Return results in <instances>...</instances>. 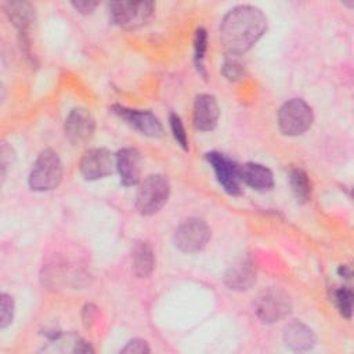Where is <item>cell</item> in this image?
<instances>
[{
    "label": "cell",
    "instance_id": "cell-1",
    "mask_svg": "<svg viewBox=\"0 0 354 354\" xmlns=\"http://www.w3.org/2000/svg\"><path fill=\"white\" fill-rule=\"evenodd\" d=\"M267 17L254 6H238L230 10L220 25V41L227 53H246L266 32Z\"/></svg>",
    "mask_w": 354,
    "mask_h": 354
},
{
    "label": "cell",
    "instance_id": "cell-2",
    "mask_svg": "<svg viewBox=\"0 0 354 354\" xmlns=\"http://www.w3.org/2000/svg\"><path fill=\"white\" fill-rule=\"evenodd\" d=\"M170 184L162 174H151L145 177L136 194V209L142 216L158 213L169 199Z\"/></svg>",
    "mask_w": 354,
    "mask_h": 354
},
{
    "label": "cell",
    "instance_id": "cell-3",
    "mask_svg": "<svg viewBox=\"0 0 354 354\" xmlns=\"http://www.w3.org/2000/svg\"><path fill=\"white\" fill-rule=\"evenodd\" d=\"M62 178V163L58 153L50 148L36 158L29 174V187L35 191H50L58 187Z\"/></svg>",
    "mask_w": 354,
    "mask_h": 354
},
{
    "label": "cell",
    "instance_id": "cell-4",
    "mask_svg": "<svg viewBox=\"0 0 354 354\" xmlns=\"http://www.w3.org/2000/svg\"><path fill=\"white\" fill-rule=\"evenodd\" d=\"M314 115L311 106L301 98L286 101L278 111V126L285 136H301L313 124Z\"/></svg>",
    "mask_w": 354,
    "mask_h": 354
},
{
    "label": "cell",
    "instance_id": "cell-5",
    "mask_svg": "<svg viewBox=\"0 0 354 354\" xmlns=\"http://www.w3.org/2000/svg\"><path fill=\"white\" fill-rule=\"evenodd\" d=\"M108 8L112 24L129 30L145 25L153 12L151 1H112Z\"/></svg>",
    "mask_w": 354,
    "mask_h": 354
},
{
    "label": "cell",
    "instance_id": "cell-6",
    "mask_svg": "<svg viewBox=\"0 0 354 354\" xmlns=\"http://www.w3.org/2000/svg\"><path fill=\"white\" fill-rule=\"evenodd\" d=\"M253 307L259 319L266 324H272L290 313L292 301L285 290L279 288H268L259 293Z\"/></svg>",
    "mask_w": 354,
    "mask_h": 354
},
{
    "label": "cell",
    "instance_id": "cell-7",
    "mask_svg": "<svg viewBox=\"0 0 354 354\" xmlns=\"http://www.w3.org/2000/svg\"><path fill=\"white\" fill-rule=\"evenodd\" d=\"M212 231L202 218H188L183 221L174 232V245L184 253L201 252L209 242Z\"/></svg>",
    "mask_w": 354,
    "mask_h": 354
},
{
    "label": "cell",
    "instance_id": "cell-8",
    "mask_svg": "<svg viewBox=\"0 0 354 354\" xmlns=\"http://www.w3.org/2000/svg\"><path fill=\"white\" fill-rule=\"evenodd\" d=\"M116 169V158L105 148L87 149L79 162V170L86 180L104 178Z\"/></svg>",
    "mask_w": 354,
    "mask_h": 354
},
{
    "label": "cell",
    "instance_id": "cell-9",
    "mask_svg": "<svg viewBox=\"0 0 354 354\" xmlns=\"http://www.w3.org/2000/svg\"><path fill=\"white\" fill-rule=\"evenodd\" d=\"M95 120L84 108H75L69 112L64 123V133L73 145H84L94 136Z\"/></svg>",
    "mask_w": 354,
    "mask_h": 354
},
{
    "label": "cell",
    "instance_id": "cell-10",
    "mask_svg": "<svg viewBox=\"0 0 354 354\" xmlns=\"http://www.w3.org/2000/svg\"><path fill=\"white\" fill-rule=\"evenodd\" d=\"M206 160L214 170L216 178L223 189L230 195H238L241 192L239 166L220 152L206 153Z\"/></svg>",
    "mask_w": 354,
    "mask_h": 354
},
{
    "label": "cell",
    "instance_id": "cell-11",
    "mask_svg": "<svg viewBox=\"0 0 354 354\" xmlns=\"http://www.w3.org/2000/svg\"><path fill=\"white\" fill-rule=\"evenodd\" d=\"M112 111L120 116L123 120H126L127 124L138 130L141 134L158 138L163 134V126L159 122V119L149 111H138V109H130L122 105H113Z\"/></svg>",
    "mask_w": 354,
    "mask_h": 354
},
{
    "label": "cell",
    "instance_id": "cell-12",
    "mask_svg": "<svg viewBox=\"0 0 354 354\" xmlns=\"http://www.w3.org/2000/svg\"><path fill=\"white\" fill-rule=\"evenodd\" d=\"M256 266L249 257L235 260L224 274V283L231 290H248L256 282Z\"/></svg>",
    "mask_w": 354,
    "mask_h": 354
},
{
    "label": "cell",
    "instance_id": "cell-13",
    "mask_svg": "<svg viewBox=\"0 0 354 354\" xmlns=\"http://www.w3.org/2000/svg\"><path fill=\"white\" fill-rule=\"evenodd\" d=\"M116 170L123 185L131 187L141 180V153L136 148H123L116 155Z\"/></svg>",
    "mask_w": 354,
    "mask_h": 354
},
{
    "label": "cell",
    "instance_id": "cell-14",
    "mask_svg": "<svg viewBox=\"0 0 354 354\" xmlns=\"http://www.w3.org/2000/svg\"><path fill=\"white\" fill-rule=\"evenodd\" d=\"M220 109L217 100L210 94H199L194 102V126L201 131H210L216 127Z\"/></svg>",
    "mask_w": 354,
    "mask_h": 354
},
{
    "label": "cell",
    "instance_id": "cell-15",
    "mask_svg": "<svg viewBox=\"0 0 354 354\" xmlns=\"http://www.w3.org/2000/svg\"><path fill=\"white\" fill-rule=\"evenodd\" d=\"M283 343L295 351H307L315 344V333L300 321H292L283 328Z\"/></svg>",
    "mask_w": 354,
    "mask_h": 354
},
{
    "label": "cell",
    "instance_id": "cell-16",
    "mask_svg": "<svg viewBox=\"0 0 354 354\" xmlns=\"http://www.w3.org/2000/svg\"><path fill=\"white\" fill-rule=\"evenodd\" d=\"M241 183L257 191H268L274 187V176L271 170L260 163H245L239 167Z\"/></svg>",
    "mask_w": 354,
    "mask_h": 354
},
{
    "label": "cell",
    "instance_id": "cell-17",
    "mask_svg": "<svg viewBox=\"0 0 354 354\" xmlns=\"http://www.w3.org/2000/svg\"><path fill=\"white\" fill-rule=\"evenodd\" d=\"M153 266H155V257H153L152 246L145 241L137 242L131 252L133 272L138 278H147L153 271Z\"/></svg>",
    "mask_w": 354,
    "mask_h": 354
},
{
    "label": "cell",
    "instance_id": "cell-18",
    "mask_svg": "<svg viewBox=\"0 0 354 354\" xmlns=\"http://www.w3.org/2000/svg\"><path fill=\"white\" fill-rule=\"evenodd\" d=\"M6 12L8 14L11 22L19 29L21 33H25L30 26L35 18V10L29 3L12 1L6 4Z\"/></svg>",
    "mask_w": 354,
    "mask_h": 354
},
{
    "label": "cell",
    "instance_id": "cell-19",
    "mask_svg": "<svg viewBox=\"0 0 354 354\" xmlns=\"http://www.w3.org/2000/svg\"><path fill=\"white\" fill-rule=\"evenodd\" d=\"M289 183L293 195L299 202H308L311 198V181L301 169H293L289 174Z\"/></svg>",
    "mask_w": 354,
    "mask_h": 354
},
{
    "label": "cell",
    "instance_id": "cell-20",
    "mask_svg": "<svg viewBox=\"0 0 354 354\" xmlns=\"http://www.w3.org/2000/svg\"><path fill=\"white\" fill-rule=\"evenodd\" d=\"M332 300L337 307L339 313L344 318H351L353 314V292L347 288H339L333 290Z\"/></svg>",
    "mask_w": 354,
    "mask_h": 354
},
{
    "label": "cell",
    "instance_id": "cell-21",
    "mask_svg": "<svg viewBox=\"0 0 354 354\" xmlns=\"http://www.w3.org/2000/svg\"><path fill=\"white\" fill-rule=\"evenodd\" d=\"M206 30L199 28L195 32V37H194V48H195V64L198 71L202 73L203 77H206L205 69H203V57H205V51H206Z\"/></svg>",
    "mask_w": 354,
    "mask_h": 354
},
{
    "label": "cell",
    "instance_id": "cell-22",
    "mask_svg": "<svg viewBox=\"0 0 354 354\" xmlns=\"http://www.w3.org/2000/svg\"><path fill=\"white\" fill-rule=\"evenodd\" d=\"M14 300L10 295L1 293L0 296V328L4 329L12 322Z\"/></svg>",
    "mask_w": 354,
    "mask_h": 354
},
{
    "label": "cell",
    "instance_id": "cell-23",
    "mask_svg": "<svg viewBox=\"0 0 354 354\" xmlns=\"http://www.w3.org/2000/svg\"><path fill=\"white\" fill-rule=\"evenodd\" d=\"M169 122H170V129H171L174 140L177 141V144L183 149L187 151L188 149V138H187V134H185V130H184L181 119L176 113H171L170 118H169Z\"/></svg>",
    "mask_w": 354,
    "mask_h": 354
},
{
    "label": "cell",
    "instance_id": "cell-24",
    "mask_svg": "<svg viewBox=\"0 0 354 354\" xmlns=\"http://www.w3.org/2000/svg\"><path fill=\"white\" fill-rule=\"evenodd\" d=\"M221 72L228 80H236L243 75V68L238 62V59L227 58L223 68H221Z\"/></svg>",
    "mask_w": 354,
    "mask_h": 354
},
{
    "label": "cell",
    "instance_id": "cell-25",
    "mask_svg": "<svg viewBox=\"0 0 354 354\" xmlns=\"http://www.w3.org/2000/svg\"><path fill=\"white\" fill-rule=\"evenodd\" d=\"M149 351L151 348L148 343L142 339H133L120 350V353H129V354H144Z\"/></svg>",
    "mask_w": 354,
    "mask_h": 354
},
{
    "label": "cell",
    "instance_id": "cell-26",
    "mask_svg": "<svg viewBox=\"0 0 354 354\" xmlns=\"http://www.w3.org/2000/svg\"><path fill=\"white\" fill-rule=\"evenodd\" d=\"M1 177H6L8 166H11V159H12V149L7 142L1 144Z\"/></svg>",
    "mask_w": 354,
    "mask_h": 354
},
{
    "label": "cell",
    "instance_id": "cell-27",
    "mask_svg": "<svg viewBox=\"0 0 354 354\" xmlns=\"http://www.w3.org/2000/svg\"><path fill=\"white\" fill-rule=\"evenodd\" d=\"M72 4V7L76 10V11H79V12H82V14H90V12H93L94 11V8L98 6V3L97 1H87V0H77V1H72L71 3Z\"/></svg>",
    "mask_w": 354,
    "mask_h": 354
},
{
    "label": "cell",
    "instance_id": "cell-28",
    "mask_svg": "<svg viewBox=\"0 0 354 354\" xmlns=\"http://www.w3.org/2000/svg\"><path fill=\"white\" fill-rule=\"evenodd\" d=\"M95 315H97V308L93 304H86L84 308H83V324H84V326L88 328L94 322Z\"/></svg>",
    "mask_w": 354,
    "mask_h": 354
},
{
    "label": "cell",
    "instance_id": "cell-29",
    "mask_svg": "<svg viewBox=\"0 0 354 354\" xmlns=\"http://www.w3.org/2000/svg\"><path fill=\"white\" fill-rule=\"evenodd\" d=\"M339 274H340V275H344L346 278H348V277H350V270L343 266V267L339 268Z\"/></svg>",
    "mask_w": 354,
    "mask_h": 354
}]
</instances>
